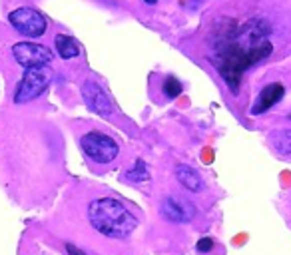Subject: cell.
Wrapping results in <instances>:
<instances>
[{"label": "cell", "instance_id": "cell-1", "mask_svg": "<svg viewBox=\"0 0 291 255\" xmlns=\"http://www.w3.org/2000/svg\"><path fill=\"white\" fill-rule=\"evenodd\" d=\"M270 24L262 18H248L246 22H230V26L216 34L212 46V66L220 72L228 88L238 94L242 76L274 52L270 40Z\"/></svg>", "mask_w": 291, "mask_h": 255}, {"label": "cell", "instance_id": "cell-2", "mask_svg": "<svg viewBox=\"0 0 291 255\" xmlns=\"http://www.w3.org/2000/svg\"><path fill=\"white\" fill-rule=\"evenodd\" d=\"M88 220L98 234L112 240H126L138 228V220L134 218V214L114 198L94 200L88 206Z\"/></svg>", "mask_w": 291, "mask_h": 255}, {"label": "cell", "instance_id": "cell-3", "mask_svg": "<svg viewBox=\"0 0 291 255\" xmlns=\"http://www.w3.org/2000/svg\"><path fill=\"white\" fill-rule=\"evenodd\" d=\"M52 82V70L48 66H40V68H28L24 70L22 80L16 86L14 92V102L16 104H26L36 100Z\"/></svg>", "mask_w": 291, "mask_h": 255}, {"label": "cell", "instance_id": "cell-4", "mask_svg": "<svg viewBox=\"0 0 291 255\" xmlns=\"http://www.w3.org/2000/svg\"><path fill=\"white\" fill-rule=\"evenodd\" d=\"M80 146H82V152L96 164H110L112 160H116V156L120 152L116 140L102 132L84 134L80 138Z\"/></svg>", "mask_w": 291, "mask_h": 255}, {"label": "cell", "instance_id": "cell-5", "mask_svg": "<svg viewBox=\"0 0 291 255\" xmlns=\"http://www.w3.org/2000/svg\"><path fill=\"white\" fill-rule=\"evenodd\" d=\"M8 22L12 24V28L16 32H20L26 38H40L48 28L46 16L34 8H28V6L12 10L8 14Z\"/></svg>", "mask_w": 291, "mask_h": 255}, {"label": "cell", "instance_id": "cell-6", "mask_svg": "<svg viewBox=\"0 0 291 255\" xmlns=\"http://www.w3.org/2000/svg\"><path fill=\"white\" fill-rule=\"evenodd\" d=\"M12 56L14 60L24 68H40V66H48L54 58L52 50L42 46V44H36V42H18L12 46Z\"/></svg>", "mask_w": 291, "mask_h": 255}, {"label": "cell", "instance_id": "cell-7", "mask_svg": "<svg viewBox=\"0 0 291 255\" xmlns=\"http://www.w3.org/2000/svg\"><path fill=\"white\" fill-rule=\"evenodd\" d=\"M82 98L86 102V106L96 112L98 116H104V118H110L112 112H114V104L108 96V92L94 80H86L82 84Z\"/></svg>", "mask_w": 291, "mask_h": 255}, {"label": "cell", "instance_id": "cell-8", "mask_svg": "<svg viewBox=\"0 0 291 255\" xmlns=\"http://www.w3.org/2000/svg\"><path fill=\"white\" fill-rule=\"evenodd\" d=\"M160 216L170 224H188L196 216V208L186 198L168 196L160 206Z\"/></svg>", "mask_w": 291, "mask_h": 255}, {"label": "cell", "instance_id": "cell-9", "mask_svg": "<svg viewBox=\"0 0 291 255\" xmlns=\"http://www.w3.org/2000/svg\"><path fill=\"white\" fill-rule=\"evenodd\" d=\"M284 96H286L284 84H280V82L268 84V86L260 92L256 104L252 106V116H262V114H266L270 108H274L276 104H280V102L284 100Z\"/></svg>", "mask_w": 291, "mask_h": 255}, {"label": "cell", "instance_id": "cell-10", "mask_svg": "<svg viewBox=\"0 0 291 255\" xmlns=\"http://www.w3.org/2000/svg\"><path fill=\"white\" fill-rule=\"evenodd\" d=\"M176 180L182 184V188H186L188 192H202L204 190V180L200 176L198 170H194L192 166H186V164H180L176 168Z\"/></svg>", "mask_w": 291, "mask_h": 255}, {"label": "cell", "instance_id": "cell-11", "mask_svg": "<svg viewBox=\"0 0 291 255\" xmlns=\"http://www.w3.org/2000/svg\"><path fill=\"white\" fill-rule=\"evenodd\" d=\"M54 44H56V52H58V56L64 58V60L76 58V56L80 54V44H78L72 36H68V34H58L56 40H54Z\"/></svg>", "mask_w": 291, "mask_h": 255}, {"label": "cell", "instance_id": "cell-12", "mask_svg": "<svg viewBox=\"0 0 291 255\" xmlns=\"http://www.w3.org/2000/svg\"><path fill=\"white\" fill-rule=\"evenodd\" d=\"M272 146L278 154L290 156L291 154V130H280L272 134Z\"/></svg>", "mask_w": 291, "mask_h": 255}, {"label": "cell", "instance_id": "cell-13", "mask_svg": "<svg viewBox=\"0 0 291 255\" xmlns=\"http://www.w3.org/2000/svg\"><path fill=\"white\" fill-rule=\"evenodd\" d=\"M126 180L128 182H148L150 180V168L144 160H136V164L126 172Z\"/></svg>", "mask_w": 291, "mask_h": 255}, {"label": "cell", "instance_id": "cell-14", "mask_svg": "<svg viewBox=\"0 0 291 255\" xmlns=\"http://www.w3.org/2000/svg\"><path fill=\"white\" fill-rule=\"evenodd\" d=\"M162 90H164V96H168L170 100H174V98H178L180 94H182V82L178 80V78H174V76H168L166 80H164V86H162Z\"/></svg>", "mask_w": 291, "mask_h": 255}, {"label": "cell", "instance_id": "cell-15", "mask_svg": "<svg viewBox=\"0 0 291 255\" xmlns=\"http://www.w3.org/2000/svg\"><path fill=\"white\" fill-rule=\"evenodd\" d=\"M196 250H198L200 254L212 252V250H214V240H212V238H202V240L196 244Z\"/></svg>", "mask_w": 291, "mask_h": 255}, {"label": "cell", "instance_id": "cell-16", "mask_svg": "<svg viewBox=\"0 0 291 255\" xmlns=\"http://www.w3.org/2000/svg\"><path fill=\"white\" fill-rule=\"evenodd\" d=\"M66 252H68V255H88L86 252L78 250V248H76V246H72V244H66Z\"/></svg>", "mask_w": 291, "mask_h": 255}, {"label": "cell", "instance_id": "cell-17", "mask_svg": "<svg viewBox=\"0 0 291 255\" xmlns=\"http://www.w3.org/2000/svg\"><path fill=\"white\" fill-rule=\"evenodd\" d=\"M144 2H148V4H156L158 0H144Z\"/></svg>", "mask_w": 291, "mask_h": 255}]
</instances>
